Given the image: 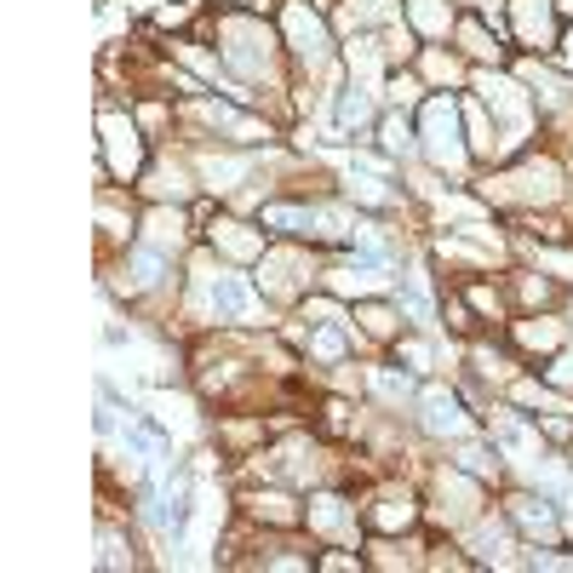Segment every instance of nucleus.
<instances>
[{
    "label": "nucleus",
    "mask_w": 573,
    "mask_h": 573,
    "mask_svg": "<svg viewBox=\"0 0 573 573\" xmlns=\"http://www.w3.org/2000/svg\"><path fill=\"white\" fill-rule=\"evenodd\" d=\"M459 104H454V98H431V104H425V144H419V149H425V161L431 167H465V156H470V144H459Z\"/></svg>",
    "instance_id": "obj_1"
},
{
    "label": "nucleus",
    "mask_w": 573,
    "mask_h": 573,
    "mask_svg": "<svg viewBox=\"0 0 573 573\" xmlns=\"http://www.w3.org/2000/svg\"><path fill=\"white\" fill-rule=\"evenodd\" d=\"M505 522H511V528H522L528 539H539V545H557L562 539L557 505L551 500H534V493H516V500L505 505Z\"/></svg>",
    "instance_id": "obj_2"
},
{
    "label": "nucleus",
    "mask_w": 573,
    "mask_h": 573,
    "mask_svg": "<svg viewBox=\"0 0 573 573\" xmlns=\"http://www.w3.org/2000/svg\"><path fill=\"white\" fill-rule=\"evenodd\" d=\"M511 18H516V41L522 46H557V0H511Z\"/></svg>",
    "instance_id": "obj_3"
},
{
    "label": "nucleus",
    "mask_w": 573,
    "mask_h": 573,
    "mask_svg": "<svg viewBox=\"0 0 573 573\" xmlns=\"http://www.w3.org/2000/svg\"><path fill=\"white\" fill-rule=\"evenodd\" d=\"M287 35H293V53L305 58L310 69L328 64V30H321V18L305 7V0H293V7H287Z\"/></svg>",
    "instance_id": "obj_4"
},
{
    "label": "nucleus",
    "mask_w": 573,
    "mask_h": 573,
    "mask_svg": "<svg viewBox=\"0 0 573 573\" xmlns=\"http://www.w3.org/2000/svg\"><path fill=\"white\" fill-rule=\"evenodd\" d=\"M362 522L373 534H396V528H413V522H419V505H413L408 488H385V493H373V505L362 511Z\"/></svg>",
    "instance_id": "obj_5"
},
{
    "label": "nucleus",
    "mask_w": 573,
    "mask_h": 573,
    "mask_svg": "<svg viewBox=\"0 0 573 573\" xmlns=\"http://www.w3.org/2000/svg\"><path fill=\"white\" fill-rule=\"evenodd\" d=\"M104 156H110V167L121 172V179H138V172H144V144L133 133V121L104 115Z\"/></svg>",
    "instance_id": "obj_6"
},
{
    "label": "nucleus",
    "mask_w": 573,
    "mask_h": 573,
    "mask_svg": "<svg viewBox=\"0 0 573 573\" xmlns=\"http://www.w3.org/2000/svg\"><path fill=\"white\" fill-rule=\"evenodd\" d=\"M562 339H568V328L557 316H522L511 328V344H516V351H528V356H557Z\"/></svg>",
    "instance_id": "obj_7"
},
{
    "label": "nucleus",
    "mask_w": 573,
    "mask_h": 573,
    "mask_svg": "<svg viewBox=\"0 0 573 573\" xmlns=\"http://www.w3.org/2000/svg\"><path fill=\"white\" fill-rule=\"evenodd\" d=\"M419 408H425V431H431V436H454V442H459V436L470 431V425H465L459 396H454V390H442V385H431Z\"/></svg>",
    "instance_id": "obj_8"
},
{
    "label": "nucleus",
    "mask_w": 573,
    "mask_h": 573,
    "mask_svg": "<svg viewBox=\"0 0 573 573\" xmlns=\"http://www.w3.org/2000/svg\"><path fill=\"white\" fill-rule=\"evenodd\" d=\"M144 230H149V247H156V253H184L190 247V218L179 207H167V202L144 218Z\"/></svg>",
    "instance_id": "obj_9"
},
{
    "label": "nucleus",
    "mask_w": 573,
    "mask_h": 573,
    "mask_svg": "<svg viewBox=\"0 0 573 573\" xmlns=\"http://www.w3.org/2000/svg\"><path fill=\"white\" fill-rule=\"evenodd\" d=\"M264 230H276V236H321V213L316 207H293V202H270L259 213Z\"/></svg>",
    "instance_id": "obj_10"
},
{
    "label": "nucleus",
    "mask_w": 573,
    "mask_h": 573,
    "mask_svg": "<svg viewBox=\"0 0 573 573\" xmlns=\"http://www.w3.org/2000/svg\"><path fill=\"white\" fill-rule=\"evenodd\" d=\"M310 528H316V534H344V539H356V505H344V500H333V493H321V500L310 505Z\"/></svg>",
    "instance_id": "obj_11"
},
{
    "label": "nucleus",
    "mask_w": 573,
    "mask_h": 573,
    "mask_svg": "<svg viewBox=\"0 0 573 573\" xmlns=\"http://www.w3.org/2000/svg\"><path fill=\"white\" fill-rule=\"evenodd\" d=\"M213 247L224 241V253H236V259H264V230H247V224H236V218H224V224H213Z\"/></svg>",
    "instance_id": "obj_12"
},
{
    "label": "nucleus",
    "mask_w": 573,
    "mask_h": 573,
    "mask_svg": "<svg viewBox=\"0 0 573 573\" xmlns=\"http://www.w3.org/2000/svg\"><path fill=\"white\" fill-rule=\"evenodd\" d=\"M247 156H202V179H207V190H218V195H230L236 190V179H247Z\"/></svg>",
    "instance_id": "obj_13"
},
{
    "label": "nucleus",
    "mask_w": 573,
    "mask_h": 573,
    "mask_svg": "<svg viewBox=\"0 0 573 573\" xmlns=\"http://www.w3.org/2000/svg\"><path fill=\"white\" fill-rule=\"evenodd\" d=\"M459 46H465V53L477 58V64H500V58H505L500 35H488V30H482L477 18H465V23H459Z\"/></svg>",
    "instance_id": "obj_14"
},
{
    "label": "nucleus",
    "mask_w": 573,
    "mask_h": 573,
    "mask_svg": "<svg viewBox=\"0 0 573 573\" xmlns=\"http://www.w3.org/2000/svg\"><path fill=\"white\" fill-rule=\"evenodd\" d=\"M247 511H253L259 522H276V528H293V522H298V505L287 500V493H253Z\"/></svg>",
    "instance_id": "obj_15"
},
{
    "label": "nucleus",
    "mask_w": 573,
    "mask_h": 573,
    "mask_svg": "<svg viewBox=\"0 0 573 573\" xmlns=\"http://www.w3.org/2000/svg\"><path fill=\"white\" fill-rule=\"evenodd\" d=\"M465 477H500V454L493 447H482V442H465L459 436V459H454Z\"/></svg>",
    "instance_id": "obj_16"
},
{
    "label": "nucleus",
    "mask_w": 573,
    "mask_h": 573,
    "mask_svg": "<svg viewBox=\"0 0 573 573\" xmlns=\"http://www.w3.org/2000/svg\"><path fill=\"white\" fill-rule=\"evenodd\" d=\"M465 110V127H470V149H477V156H493V115H488V104H459Z\"/></svg>",
    "instance_id": "obj_17"
},
{
    "label": "nucleus",
    "mask_w": 573,
    "mask_h": 573,
    "mask_svg": "<svg viewBox=\"0 0 573 573\" xmlns=\"http://www.w3.org/2000/svg\"><path fill=\"white\" fill-rule=\"evenodd\" d=\"M144 190L156 195V202H184V195H190V179H184L179 167H156V172H149V184H144Z\"/></svg>",
    "instance_id": "obj_18"
},
{
    "label": "nucleus",
    "mask_w": 573,
    "mask_h": 573,
    "mask_svg": "<svg viewBox=\"0 0 573 573\" xmlns=\"http://www.w3.org/2000/svg\"><path fill=\"white\" fill-rule=\"evenodd\" d=\"M408 12H413V30H425V35H447V23H454V12L442 0H408Z\"/></svg>",
    "instance_id": "obj_19"
},
{
    "label": "nucleus",
    "mask_w": 573,
    "mask_h": 573,
    "mask_svg": "<svg viewBox=\"0 0 573 573\" xmlns=\"http://www.w3.org/2000/svg\"><path fill=\"white\" fill-rule=\"evenodd\" d=\"M356 321L373 339H396V328H402V316H396L390 305H356Z\"/></svg>",
    "instance_id": "obj_20"
},
{
    "label": "nucleus",
    "mask_w": 573,
    "mask_h": 573,
    "mask_svg": "<svg viewBox=\"0 0 573 573\" xmlns=\"http://www.w3.org/2000/svg\"><path fill=\"white\" fill-rule=\"evenodd\" d=\"M379 144H385V156H413V127H408V115H385Z\"/></svg>",
    "instance_id": "obj_21"
},
{
    "label": "nucleus",
    "mask_w": 573,
    "mask_h": 573,
    "mask_svg": "<svg viewBox=\"0 0 573 573\" xmlns=\"http://www.w3.org/2000/svg\"><path fill=\"white\" fill-rule=\"evenodd\" d=\"M516 293H522V305H528V310L557 305V298H562V287H557V282H545V276H516Z\"/></svg>",
    "instance_id": "obj_22"
},
{
    "label": "nucleus",
    "mask_w": 573,
    "mask_h": 573,
    "mask_svg": "<svg viewBox=\"0 0 573 573\" xmlns=\"http://www.w3.org/2000/svg\"><path fill=\"white\" fill-rule=\"evenodd\" d=\"M356 419H351V402H328L321 408V436H351Z\"/></svg>",
    "instance_id": "obj_23"
},
{
    "label": "nucleus",
    "mask_w": 573,
    "mask_h": 573,
    "mask_svg": "<svg viewBox=\"0 0 573 573\" xmlns=\"http://www.w3.org/2000/svg\"><path fill=\"white\" fill-rule=\"evenodd\" d=\"M425 75H431V81H447V87H454V81H465V64H459L454 53H425Z\"/></svg>",
    "instance_id": "obj_24"
},
{
    "label": "nucleus",
    "mask_w": 573,
    "mask_h": 573,
    "mask_svg": "<svg viewBox=\"0 0 573 573\" xmlns=\"http://www.w3.org/2000/svg\"><path fill=\"white\" fill-rule=\"evenodd\" d=\"M373 390L390 396V402H408V396H413V379H408V373H373Z\"/></svg>",
    "instance_id": "obj_25"
},
{
    "label": "nucleus",
    "mask_w": 573,
    "mask_h": 573,
    "mask_svg": "<svg viewBox=\"0 0 573 573\" xmlns=\"http://www.w3.org/2000/svg\"><path fill=\"white\" fill-rule=\"evenodd\" d=\"M419 92H425L419 75H396V81H390V104H419Z\"/></svg>",
    "instance_id": "obj_26"
},
{
    "label": "nucleus",
    "mask_w": 573,
    "mask_h": 573,
    "mask_svg": "<svg viewBox=\"0 0 573 573\" xmlns=\"http://www.w3.org/2000/svg\"><path fill=\"white\" fill-rule=\"evenodd\" d=\"M310 351H316L321 362H339V356H344V339H339L333 328H328V333H310Z\"/></svg>",
    "instance_id": "obj_27"
},
{
    "label": "nucleus",
    "mask_w": 573,
    "mask_h": 573,
    "mask_svg": "<svg viewBox=\"0 0 573 573\" xmlns=\"http://www.w3.org/2000/svg\"><path fill=\"white\" fill-rule=\"evenodd\" d=\"M396 362H408V373H425L431 367V351H425V344H396Z\"/></svg>",
    "instance_id": "obj_28"
},
{
    "label": "nucleus",
    "mask_w": 573,
    "mask_h": 573,
    "mask_svg": "<svg viewBox=\"0 0 573 573\" xmlns=\"http://www.w3.org/2000/svg\"><path fill=\"white\" fill-rule=\"evenodd\" d=\"M545 379H551L557 390H573V356H562V351H557V356H551V367H545Z\"/></svg>",
    "instance_id": "obj_29"
},
{
    "label": "nucleus",
    "mask_w": 573,
    "mask_h": 573,
    "mask_svg": "<svg viewBox=\"0 0 573 573\" xmlns=\"http://www.w3.org/2000/svg\"><path fill=\"white\" fill-rule=\"evenodd\" d=\"M316 568H333V573H356V568H362V557H356V551H339V557H316Z\"/></svg>",
    "instance_id": "obj_30"
},
{
    "label": "nucleus",
    "mask_w": 573,
    "mask_h": 573,
    "mask_svg": "<svg viewBox=\"0 0 573 573\" xmlns=\"http://www.w3.org/2000/svg\"><path fill=\"white\" fill-rule=\"evenodd\" d=\"M562 64H568V69H573V30H568V35H562Z\"/></svg>",
    "instance_id": "obj_31"
}]
</instances>
